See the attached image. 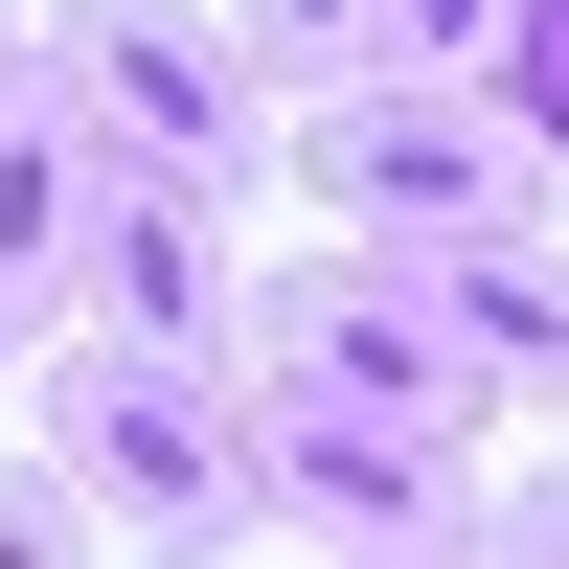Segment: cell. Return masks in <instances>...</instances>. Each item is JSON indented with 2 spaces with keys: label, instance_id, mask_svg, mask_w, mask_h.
<instances>
[{
  "label": "cell",
  "instance_id": "cell-1",
  "mask_svg": "<svg viewBox=\"0 0 569 569\" xmlns=\"http://www.w3.org/2000/svg\"><path fill=\"white\" fill-rule=\"evenodd\" d=\"M23 433L69 456V501L114 547H228L251 525V365H182V342H69L23 388Z\"/></svg>",
  "mask_w": 569,
  "mask_h": 569
},
{
  "label": "cell",
  "instance_id": "cell-2",
  "mask_svg": "<svg viewBox=\"0 0 569 569\" xmlns=\"http://www.w3.org/2000/svg\"><path fill=\"white\" fill-rule=\"evenodd\" d=\"M251 388H319V410H388V433H456L479 456L501 433V365L456 342V297H433V251H297V273H251Z\"/></svg>",
  "mask_w": 569,
  "mask_h": 569
},
{
  "label": "cell",
  "instance_id": "cell-3",
  "mask_svg": "<svg viewBox=\"0 0 569 569\" xmlns=\"http://www.w3.org/2000/svg\"><path fill=\"white\" fill-rule=\"evenodd\" d=\"M297 182L365 228V251H456V228H547V137L501 114L479 69L456 91H410V69H365V91H297Z\"/></svg>",
  "mask_w": 569,
  "mask_h": 569
},
{
  "label": "cell",
  "instance_id": "cell-4",
  "mask_svg": "<svg viewBox=\"0 0 569 569\" xmlns=\"http://www.w3.org/2000/svg\"><path fill=\"white\" fill-rule=\"evenodd\" d=\"M46 69L91 91V137L160 182H251L273 160V69L251 23H206V0H46Z\"/></svg>",
  "mask_w": 569,
  "mask_h": 569
},
{
  "label": "cell",
  "instance_id": "cell-5",
  "mask_svg": "<svg viewBox=\"0 0 569 569\" xmlns=\"http://www.w3.org/2000/svg\"><path fill=\"white\" fill-rule=\"evenodd\" d=\"M251 525L273 547H456V433H388V410H319V388H251Z\"/></svg>",
  "mask_w": 569,
  "mask_h": 569
},
{
  "label": "cell",
  "instance_id": "cell-6",
  "mask_svg": "<svg viewBox=\"0 0 569 569\" xmlns=\"http://www.w3.org/2000/svg\"><path fill=\"white\" fill-rule=\"evenodd\" d=\"M69 319H91V342H182V365H251L228 182H160V160H114V206H91V251H69Z\"/></svg>",
  "mask_w": 569,
  "mask_h": 569
},
{
  "label": "cell",
  "instance_id": "cell-7",
  "mask_svg": "<svg viewBox=\"0 0 569 569\" xmlns=\"http://www.w3.org/2000/svg\"><path fill=\"white\" fill-rule=\"evenodd\" d=\"M91 206H114V137H91V91L23 46V91H0V297H69V251H91Z\"/></svg>",
  "mask_w": 569,
  "mask_h": 569
},
{
  "label": "cell",
  "instance_id": "cell-8",
  "mask_svg": "<svg viewBox=\"0 0 569 569\" xmlns=\"http://www.w3.org/2000/svg\"><path fill=\"white\" fill-rule=\"evenodd\" d=\"M433 297H456V342L501 365V410H569V251L547 228H456Z\"/></svg>",
  "mask_w": 569,
  "mask_h": 569
},
{
  "label": "cell",
  "instance_id": "cell-9",
  "mask_svg": "<svg viewBox=\"0 0 569 569\" xmlns=\"http://www.w3.org/2000/svg\"><path fill=\"white\" fill-rule=\"evenodd\" d=\"M251 23V69L273 91H342V69H388V0H228Z\"/></svg>",
  "mask_w": 569,
  "mask_h": 569
},
{
  "label": "cell",
  "instance_id": "cell-10",
  "mask_svg": "<svg viewBox=\"0 0 569 569\" xmlns=\"http://www.w3.org/2000/svg\"><path fill=\"white\" fill-rule=\"evenodd\" d=\"M479 91H501V114H525L547 160H569V0H501V46H479Z\"/></svg>",
  "mask_w": 569,
  "mask_h": 569
},
{
  "label": "cell",
  "instance_id": "cell-11",
  "mask_svg": "<svg viewBox=\"0 0 569 569\" xmlns=\"http://www.w3.org/2000/svg\"><path fill=\"white\" fill-rule=\"evenodd\" d=\"M456 547L479 569H569V456L547 479H456Z\"/></svg>",
  "mask_w": 569,
  "mask_h": 569
},
{
  "label": "cell",
  "instance_id": "cell-12",
  "mask_svg": "<svg viewBox=\"0 0 569 569\" xmlns=\"http://www.w3.org/2000/svg\"><path fill=\"white\" fill-rule=\"evenodd\" d=\"M69 547H114V525L69 501V456H46V479H0V569H69Z\"/></svg>",
  "mask_w": 569,
  "mask_h": 569
},
{
  "label": "cell",
  "instance_id": "cell-13",
  "mask_svg": "<svg viewBox=\"0 0 569 569\" xmlns=\"http://www.w3.org/2000/svg\"><path fill=\"white\" fill-rule=\"evenodd\" d=\"M0 388H23V297H0Z\"/></svg>",
  "mask_w": 569,
  "mask_h": 569
},
{
  "label": "cell",
  "instance_id": "cell-14",
  "mask_svg": "<svg viewBox=\"0 0 569 569\" xmlns=\"http://www.w3.org/2000/svg\"><path fill=\"white\" fill-rule=\"evenodd\" d=\"M0 91H23V0H0Z\"/></svg>",
  "mask_w": 569,
  "mask_h": 569
}]
</instances>
